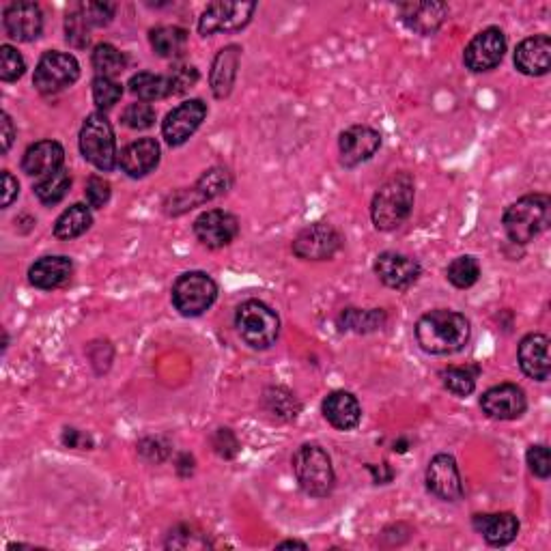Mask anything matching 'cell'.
<instances>
[{"label":"cell","mask_w":551,"mask_h":551,"mask_svg":"<svg viewBox=\"0 0 551 551\" xmlns=\"http://www.w3.org/2000/svg\"><path fill=\"white\" fill-rule=\"evenodd\" d=\"M5 33L16 41H35L44 31V13L37 3H11L3 11Z\"/></svg>","instance_id":"obj_19"},{"label":"cell","mask_w":551,"mask_h":551,"mask_svg":"<svg viewBox=\"0 0 551 551\" xmlns=\"http://www.w3.org/2000/svg\"><path fill=\"white\" fill-rule=\"evenodd\" d=\"M263 405H265V412L274 416L276 420H295L300 414V401L295 399V394L287 388H267L265 394H263Z\"/></svg>","instance_id":"obj_32"},{"label":"cell","mask_w":551,"mask_h":551,"mask_svg":"<svg viewBox=\"0 0 551 551\" xmlns=\"http://www.w3.org/2000/svg\"><path fill=\"white\" fill-rule=\"evenodd\" d=\"M515 67L526 76H545L551 69L549 35H534L521 41L515 50Z\"/></svg>","instance_id":"obj_21"},{"label":"cell","mask_w":551,"mask_h":551,"mask_svg":"<svg viewBox=\"0 0 551 551\" xmlns=\"http://www.w3.org/2000/svg\"><path fill=\"white\" fill-rule=\"evenodd\" d=\"M278 547H280V549H285V547H300V549H306L308 545L302 543V541H285V543H280Z\"/></svg>","instance_id":"obj_49"},{"label":"cell","mask_w":551,"mask_h":551,"mask_svg":"<svg viewBox=\"0 0 551 551\" xmlns=\"http://www.w3.org/2000/svg\"><path fill=\"white\" fill-rule=\"evenodd\" d=\"M69 188H72V175L65 168H59V171L46 175L37 183L35 196L44 205H56L65 199Z\"/></svg>","instance_id":"obj_34"},{"label":"cell","mask_w":551,"mask_h":551,"mask_svg":"<svg viewBox=\"0 0 551 551\" xmlns=\"http://www.w3.org/2000/svg\"><path fill=\"white\" fill-rule=\"evenodd\" d=\"M93 224L91 209L82 203H76L72 207H67L63 214L59 216L54 224V235L59 239H76L82 233H87Z\"/></svg>","instance_id":"obj_31"},{"label":"cell","mask_w":551,"mask_h":551,"mask_svg":"<svg viewBox=\"0 0 551 551\" xmlns=\"http://www.w3.org/2000/svg\"><path fill=\"white\" fill-rule=\"evenodd\" d=\"M446 278L450 280V285H455L457 289H470L480 278V265L474 257H470V254H465V257H459L448 265Z\"/></svg>","instance_id":"obj_37"},{"label":"cell","mask_w":551,"mask_h":551,"mask_svg":"<svg viewBox=\"0 0 551 551\" xmlns=\"http://www.w3.org/2000/svg\"><path fill=\"white\" fill-rule=\"evenodd\" d=\"M386 315L384 310H360V308H347L341 315L343 330H353V332H373L377 328L384 326Z\"/></svg>","instance_id":"obj_36"},{"label":"cell","mask_w":551,"mask_h":551,"mask_svg":"<svg viewBox=\"0 0 551 551\" xmlns=\"http://www.w3.org/2000/svg\"><path fill=\"white\" fill-rule=\"evenodd\" d=\"M91 63H93V69H95L97 76H100V78H112V80H115L117 76H121L125 72V67H127L125 54L119 48L112 46V44L95 46L93 56H91Z\"/></svg>","instance_id":"obj_33"},{"label":"cell","mask_w":551,"mask_h":551,"mask_svg":"<svg viewBox=\"0 0 551 551\" xmlns=\"http://www.w3.org/2000/svg\"><path fill=\"white\" fill-rule=\"evenodd\" d=\"M119 164L123 173L132 179L147 177L160 164V145L155 138H138L121 151Z\"/></svg>","instance_id":"obj_20"},{"label":"cell","mask_w":551,"mask_h":551,"mask_svg":"<svg viewBox=\"0 0 551 551\" xmlns=\"http://www.w3.org/2000/svg\"><path fill=\"white\" fill-rule=\"evenodd\" d=\"M123 125L130 127V130H149V127L155 123V110L147 102H138L130 104L121 115Z\"/></svg>","instance_id":"obj_41"},{"label":"cell","mask_w":551,"mask_h":551,"mask_svg":"<svg viewBox=\"0 0 551 551\" xmlns=\"http://www.w3.org/2000/svg\"><path fill=\"white\" fill-rule=\"evenodd\" d=\"M239 233V220L222 209H209L194 222V235L211 250L229 246Z\"/></svg>","instance_id":"obj_15"},{"label":"cell","mask_w":551,"mask_h":551,"mask_svg":"<svg viewBox=\"0 0 551 551\" xmlns=\"http://www.w3.org/2000/svg\"><path fill=\"white\" fill-rule=\"evenodd\" d=\"M168 78H171L173 84V95H181L199 82V72H196V67L192 65H177Z\"/></svg>","instance_id":"obj_44"},{"label":"cell","mask_w":551,"mask_h":551,"mask_svg":"<svg viewBox=\"0 0 551 551\" xmlns=\"http://www.w3.org/2000/svg\"><path fill=\"white\" fill-rule=\"evenodd\" d=\"M528 465L530 472L539 478H549L551 474V461H549V448L545 444H536L528 448Z\"/></svg>","instance_id":"obj_43"},{"label":"cell","mask_w":551,"mask_h":551,"mask_svg":"<svg viewBox=\"0 0 551 551\" xmlns=\"http://www.w3.org/2000/svg\"><path fill=\"white\" fill-rule=\"evenodd\" d=\"M254 11H257L254 3H226V0H218V3L207 5L203 11V16L199 18V33L209 37L216 33L239 31V28H244L252 20Z\"/></svg>","instance_id":"obj_11"},{"label":"cell","mask_w":551,"mask_h":551,"mask_svg":"<svg viewBox=\"0 0 551 551\" xmlns=\"http://www.w3.org/2000/svg\"><path fill=\"white\" fill-rule=\"evenodd\" d=\"M123 95V87L112 78H100L93 80V102L100 110H108L115 106Z\"/></svg>","instance_id":"obj_40"},{"label":"cell","mask_w":551,"mask_h":551,"mask_svg":"<svg viewBox=\"0 0 551 551\" xmlns=\"http://www.w3.org/2000/svg\"><path fill=\"white\" fill-rule=\"evenodd\" d=\"M127 87H130V91L143 102H158V100H166L168 95H173L171 78L160 74H149V72L134 74Z\"/></svg>","instance_id":"obj_30"},{"label":"cell","mask_w":551,"mask_h":551,"mask_svg":"<svg viewBox=\"0 0 551 551\" xmlns=\"http://www.w3.org/2000/svg\"><path fill=\"white\" fill-rule=\"evenodd\" d=\"M218 298L216 280L205 272L181 274L173 285V306L183 317H199Z\"/></svg>","instance_id":"obj_7"},{"label":"cell","mask_w":551,"mask_h":551,"mask_svg":"<svg viewBox=\"0 0 551 551\" xmlns=\"http://www.w3.org/2000/svg\"><path fill=\"white\" fill-rule=\"evenodd\" d=\"M323 416L338 431H351L360 425L362 407L351 392L336 390L323 401Z\"/></svg>","instance_id":"obj_26"},{"label":"cell","mask_w":551,"mask_h":551,"mask_svg":"<svg viewBox=\"0 0 551 551\" xmlns=\"http://www.w3.org/2000/svg\"><path fill=\"white\" fill-rule=\"evenodd\" d=\"M506 52V37L496 26H489L480 31L463 52V63L470 72H491L496 69Z\"/></svg>","instance_id":"obj_12"},{"label":"cell","mask_w":551,"mask_h":551,"mask_svg":"<svg viewBox=\"0 0 551 551\" xmlns=\"http://www.w3.org/2000/svg\"><path fill=\"white\" fill-rule=\"evenodd\" d=\"M551 222V199L547 194L521 196L504 211V231L515 244H530Z\"/></svg>","instance_id":"obj_3"},{"label":"cell","mask_w":551,"mask_h":551,"mask_svg":"<svg viewBox=\"0 0 551 551\" xmlns=\"http://www.w3.org/2000/svg\"><path fill=\"white\" fill-rule=\"evenodd\" d=\"M91 31H93V26L89 24L87 18H84V13L76 5L72 11L67 13V20H65L67 44H72L74 48H87L91 44Z\"/></svg>","instance_id":"obj_38"},{"label":"cell","mask_w":551,"mask_h":551,"mask_svg":"<svg viewBox=\"0 0 551 551\" xmlns=\"http://www.w3.org/2000/svg\"><path fill=\"white\" fill-rule=\"evenodd\" d=\"M519 366L530 379L547 381L551 373L549 360V338L545 334H528L524 341L519 343Z\"/></svg>","instance_id":"obj_22"},{"label":"cell","mask_w":551,"mask_h":551,"mask_svg":"<svg viewBox=\"0 0 551 551\" xmlns=\"http://www.w3.org/2000/svg\"><path fill=\"white\" fill-rule=\"evenodd\" d=\"M63 442H65V446H69V448H80V446H89V448H91V446H93L91 437L82 435L78 429H65Z\"/></svg>","instance_id":"obj_47"},{"label":"cell","mask_w":551,"mask_h":551,"mask_svg":"<svg viewBox=\"0 0 551 551\" xmlns=\"http://www.w3.org/2000/svg\"><path fill=\"white\" fill-rule=\"evenodd\" d=\"M65 149L56 140H39L26 149L22 158V171L31 177H46L63 168Z\"/></svg>","instance_id":"obj_23"},{"label":"cell","mask_w":551,"mask_h":551,"mask_svg":"<svg viewBox=\"0 0 551 551\" xmlns=\"http://www.w3.org/2000/svg\"><path fill=\"white\" fill-rule=\"evenodd\" d=\"M343 248V235L332 224L317 222L306 226L293 239V254L302 261H328Z\"/></svg>","instance_id":"obj_10"},{"label":"cell","mask_w":551,"mask_h":551,"mask_svg":"<svg viewBox=\"0 0 551 551\" xmlns=\"http://www.w3.org/2000/svg\"><path fill=\"white\" fill-rule=\"evenodd\" d=\"M416 183L409 173H397L381 186L371 203V218L377 231H394L414 209Z\"/></svg>","instance_id":"obj_2"},{"label":"cell","mask_w":551,"mask_h":551,"mask_svg":"<svg viewBox=\"0 0 551 551\" xmlns=\"http://www.w3.org/2000/svg\"><path fill=\"white\" fill-rule=\"evenodd\" d=\"M427 489L435 498L444 502H459L463 498V483L457 468V461L452 455H435L427 468Z\"/></svg>","instance_id":"obj_16"},{"label":"cell","mask_w":551,"mask_h":551,"mask_svg":"<svg viewBox=\"0 0 551 551\" xmlns=\"http://www.w3.org/2000/svg\"><path fill=\"white\" fill-rule=\"evenodd\" d=\"M207 117V104L203 100H190L179 104L166 115L162 123V136L171 147H179L199 130Z\"/></svg>","instance_id":"obj_13"},{"label":"cell","mask_w":551,"mask_h":551,"mask_svg":"<svg viewBox=\"0 0 551 551\" xmlns=\"http://www.w3.org/2000/svg\"><path fill=\"white\" fill-rule=\"evenodd\" d=\"M470 321L455 310H431L416 323V341L431 356H452L470 341Z\"/></svg>","instance_id":"obj_1"},{"label":"cell","mask_w":551,"mask_h":551,"mask_svg":"<svg viewBox=\"0 0 551 551\" xmlns=\"http://www.w3.org/2000/svg\"><path fill=\"white\" fill-rule=\"evenodd\" d=\"M474 530L493 547L511 545L519 534V519L513 513L474 515Z\"/></svg>","instance_id":"obj_24"},{"label":"cell","mask_w":551,"mask_h":551,"mask_svg":"<svg viewBox=\"0 0 551 551\" xmlns=\"http://www.w3.org/2000/svg\"><path fill=\"white\" fill-rule=\"evenodd\" d=\"M0 125H3V134H0V138H3V153H7L13 145V138H16V127H13V121L7 112H3V123Z\"/></svg>","instance_id":"obj_48"},{"label":"cell","mask_w":551,"mask_h":551,"mask_svg":"<svg viewBox=\"0 0 551 551\" xmlns=\"http://www.w3.org/2000/svg\"><path fill=\"white\" fill-rule=\"evenodd\" d=\"M231 186H233V179L226 168H209V171L196 181L194 188L179 190L166 201V214L171 216L186 214V211L194 209L196 205L218 199V196L229 192Z\"/></svg>","instance_id":"obj_9"},{"label":"cell","mask_w":551,"mask_h":551,"mask_svg":"<svg viewBox=\"0 0 551 551\" xmlns=\"http://www.w3.org/2000/svg\"><path fill=\"white\" fill-rule=\"evenodd\" d=\"M110 183L104 177H91L87 181V190H84V196H87V203L93 209H102L110 201Z\"/></svg>","instance_id":"obj_42"},{"label":"cell","mask_w":551,"mask_h":551,"mask_svg":"<svg viewBox=\"0 0 551 551\" xmlns=\"http://www.w3.org/2000/svg\"><path fill=\"white\" fill-rule=\"evenodd\" d=\"M153 52L162 59H177L188 46V33L179 26H158L149 33Z\"/></svg>","instance_id":"obj_29"},{"label":"cell","mask_w":551,"mask_h":551,"mask_svg":"<svg viewBox=\"0 0 551 551\" xmlns=\"http://www.w3.org/2000/svg\"><path fill=\"white\" fill-rule=\"evenodd\" d=\"M239 59H242V48L239 46H226L216 54L214 65H211L209 84L218 100H224V97L231 95L237 78Z\"/></svg>","instance_id":"obj_28"},{"label":"cell","mask_w":551,"mask_h":551,"mask_svg":"<svg viewBox=\"0 0 551 551\" xmlns=\"http://www.w3.org/2000/svg\"><path fill=\"white\" fill-rule=\"evenodd\" d=\"M295 480L306 496L326 498L332 493L336 476L332 468V459L326 450L317 444H304L291 459Z\"/></svg>","instance_id":"obj_4"},{"label":"cell","mask_w":551,"mask_h":551,"mask_svg":"<svg viewBox=\"0 0 551 551\" xmlns=\"http://www.w3.org/2000/svg\"><path fill=\"white\" fill-rule=\"evenodd\" d=\"M480 407L493 420H517L526 414V392L515 384L493 386L483 394Z\"/></svg>","instance_id":"obj_17"},{"label":"cell","mask_w":551,"mask_h":551,"mask_svg":"<svg viewBox=\"0 0 551 551\" xmlns=\"http://www.w3.org/2000/svg\"><path fill=\"white\" fill-rule=\"evenodd\" d=\"M80 151L84 160L91 162L97 171L110 173L117 166V138L110 121L102 112H93L82 123Z\"/></svg>","instance_id":"obj_6"},{"label":"cell","mask_w":551,"mask_h":551,"mask_svg":"<svg viewBox=\"0 0 551 551\" xmlns=\"http://www.w3.org/2000/svg\"><path fill=\"white\" fill-rule=\"evenodd\" d=\"M78 78L80 63L76 61V56L59 50H50L39 59L35 67L33 84L39 93L54 95L72 87Z\"/></svg>","instance_id":"obj_8"},{"label":"cell","mask_w":551,"mask_h":551,"mask_svg":"<svg viewBox=\"0 0 551 551\" xmlns=\"http://www.w3.org/2000/svg\"><path fill=\"white\" fill-rule=\"evenodd\" d=\"M211 446H214L216 455L224 459H233L239 452V442L231 429H218L214 435H211Z\"/></svg>","instance_id":"obj_45"},{"label":"cell","mask_w":551,"mask_h":551,"mask_svg":"<svg viewBox=\"0 0 551 551\" xmlns=\"http://www.w3.org/2000/svg\"><path fill=\"white\" fill-rule=\"evenodd\" d=\"M375 274L386 287L405 291L420 278L422 267L416 259L399 252H381L375 261Z\"/></svg>","instance_id":"obj_18"},{"label":"cell","mask_w":551,"mask_h":551,"mask_svg":"<svg viewBox=\"0 0 551 551\" xmlns=\"http://www.w3.org/2000/svg\"><path fill=\"white\" fill-rule=\"evenodd\" d=\"M26 72L24 56L11 46H0V80L16 82Z\"/></svg>","instance_id":"obj_39"},{"label":"cell","mask_w":551,"mask_h":551,"mask_svg":"<svg viewBox=\"0 0 551 551\" xmlns=\"http://www.w3.org/2000/svg\"><path fill=\"white\" fill-rule=\"evenodd\" d=\"M403 24L418 35L437 33L448 16V7L444 3H405L399 7Z\"/></svg>","instance_id":"obj_25"},{"label":"cell","mask_w":551,"mask_h":551,"mask_svg":"<svg viewBox=\"0 0 551 551\" xmlns=\"http://www.w3.org/2000/svg\"><path fill=\"white\" fill-rule=\"evenodd\" d=\"M74 274V263L67 257H44L31 265L28 280L41 291H52L67 285Z\"/></svg>","instance_id":"obj_27"},{"label":"cell","mask_w":551,"mask_h":551,"mask_svg":"<svg viewBox=\"0 0 551 551\" xmlns=\"http://www.w3.org/2000/svg\"><path fill=\"white\" fill-rule=\"evenodd\" d=\"M20 194V183L18 179L13 177L9 171H3V201H0V205H3V209L11 207V203L18 199Z\"/></svg>","instance_id":"obj_46"},{"label":"cell","mask_w":551,"mask_h":551,"mask_svg":"<svg viewBox=\"0 0 551 551\" xmlns=\"http://www.w3.org/2000/svg\"><path fill=\"white\" fill-rule=\"evenodd\" d=\"M381 147V136L369 125H351L338 138V153L345 168H356L371 160Z\"/></svg>","instance_id":"obj_14"},{"label":"cell","mask_w":551,"mask_h":551,"mask_svg":"<svg viewBox=\"0 0 551 551\" xmlns=\"http://www.w3.org/2000/svg\"><path fill=\"white\" fill-rule=\"evenodd\" d=\"M235 328L250 349L265 351L278 341L280 319L267 304L259 300H248L237 308Z\"/></svg>","instance_id":"obj_5"},{"label":"cell","mask_w":551,"mask_h":551,"mask_svg":"<svg viewBox=\"0 0 551 551\" xmlns=\"http://www.w3.org/2000/svg\"><path fill=\"white\" fill-rule=\"evenodd\" d=\"M480 369L478 366H448L442 371V384L448 392L457 394V397H470L476 388V377Z\"/></svg>","instance_id":"obj_35"}]
</instances>
